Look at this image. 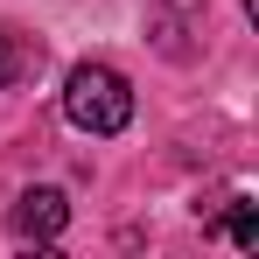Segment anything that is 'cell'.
I'll use <instances>...</instances> for the list:
<instances>
[{
  "label": "cell",
  "mask_w": 259,
  "mask_h": 259,
  "mask_svg": "<svg viewBox=\"0 0 259 259\" xmlns=\"http://www.w3.org/2000/svg\"><path fill=\"white\" fill-rule=\"evenodd\" d=\"M63 112H70L77 133L112 140V133H126V119H133V84L112 63H77V70L63 77Z\"/></svg>",
  "instance_id": "obj_1"
},
{
  "label": "cell",
  "mask_w": 259,
  "mask_h": 259,
  "mask_svg": "<svg viewBox=\"0 0 259 259\" xmlns=\"http://www.w3.org/2000/svg\"><path fill=\"white\" fill-rule=\"evenodd\" d=\"M63 224H70V203H63V189H21V203H14V231H21V238L49 245Z\"/></svg>",
  "instance_id": "obj_2"
},
{
  "label": "cell",
  "mask_w": 259,
  "mask_h": 259,
  "mask_svg": "<svg viewBox=\"0 0 259 259\" xmlns=\"http://www.w3.org/2000/svg\"><path fill=\"white\" fill-rule=\"evenodd\" d=\"M231 245H245V252L259 245V210L245 203V196H231Z\"/></svg>",
  "instance_id": "obj_3"
},
{
  "label": "cell",
  "mask_w": 259,
  "mask_h": 259,
  "mask_svg": "<svg viewBox=\"0 0 259 259\" xmlns=\"http://www.w3.org/2000/svg\"><path fill=\"white\" fill-rule=\"evenodd\" d=\"M28 63V49H21V35H0V84H14V70Z\"/></svg>",
  "instance_id": "obj_4"
}]
</instances>
